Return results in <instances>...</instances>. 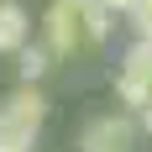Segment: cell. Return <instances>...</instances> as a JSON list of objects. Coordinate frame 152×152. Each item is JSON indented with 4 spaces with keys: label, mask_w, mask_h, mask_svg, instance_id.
I'll return each instance as SVG.
<instances>
[{
    "label": "cell",
    "mask_w": 152,
    "mask_h": 152,
    "mask_svg": "<svg viewBox=\"0 0 152 152\" xmlns=\"http://www.w3.org/2000/svg\"><path fill=\"white\" fill-rule=\"evenodd\" d=\"M31 147H37V131L0 110V152H31Z\"/></svg>",
    "instance_id": "obj_6"
},
{
    "label": "cell",
    "mask_w": 152,
    "mask_h": 152,
    "mask_svg": "<svg viewBox=\"0 0 152 152\" xmlns=\"http://www.w3.org/2000/svg\"><path fill=\"white\" fill-rule=\"evenodd\" d=\"M137 115H142V131H152V100H147V105L137 110Z\"/></svg>",
    "instance_id": "obj_10"
},
{
    "label": "cell",
    "mask_w": 152,
    "mask_h": 152,
    "mask_svg": "<svg viewBox=\"0 0 152 152\" xmlns=\"http://www.w3.org/2000/svg\"><path fill=\"white\" fill-rule=\"evenodd\" d=\"M100 5H105L110 16H126V11H131V5H137V0H100Z\"/></svg>",
    "instance_id": "obj_9"
},
{
    "label": "cell",
    "mask_w": 152,
    "mask_h": 152,
    "mask_svg": "<svg viewBox=\"0 0 152 152\" xmlns=\"http://www.w3.org/2000/svg\"><path fill=\"white\" fill-rule=\"evenodd\" d=\"M84 152H131L137 147V121L131 115H100L84 126Z\"/></svg>",
    "instance_id": "obj_3"
},
{
    "label": "cell",
    "mask_w": 152,
    "mask_h": 152,
    "mask_svg": "<svg viewBox=\"0 0 152 152\" xmlns=\"http://www.w3.org/2000/svg\"><path fill=\"white\" fill-rule=\"evenodd\" d=\"M126 16H131V26H137V37H142V42H152V0H137Z\"/></svg>",
    "instance_id": "obj_8"
},
{
    "label": "cell",
    "mask_w": 152,
    "mask_h": 152,
    "mask_svg": "<svg viewBox=\"0 0 152 152\" xmlns=\"http://www.w3.org/2000/svg\"><path fill=\"white\" fill-rule=\"evenodd\" d=\"M31 37V16L21 0H0V53H16V47H26Z\"/></svg>",
    "instance_id": "obj_4"
},
{
    "label": "cell",
    "mask_w": 152,
    "mask_h": 152,
    "mask_svg": "<svg viewBox=\"0 0 152 152\" xmlns=\"http://www.w3.org/2000/svg\"><path fill=\"white\" fill-rule=\"evenodd\" d=\"M110 21L115 16L100 5V0H53L47 5V53L53 58H74V53H84V47H100L110 37Z\"/></svg>",
    "instance_id": "obj_1"
},
{
    "label": "cell",
    "mask_w": 152,
    "mask_h": 152,
    "mask_svg": "<svg viewBox=\"0 0 152 152\" xmlns=\"http://www.w3.org/2000/svg\"><path fill=\"white\" fill-rule=\"evenodd\" d=\"M115 94H121L126 110H142L152 100V42H131L121 58V79H115Z\"/></svg>",
    "instance_id": "obj_2"
},
{
    "label": "cell",
    "mask_w": 152,
    "mask_h": 152,
    "mask_svg": "<svg viewBox=\"0 0 152 152\" xmlns=\"http://www.w3.org/2000/svg\"><path fill=\"white\" fill-rule=\"evenodd\" d=\"M5 115H16V121H26L31 131H37V126L47 121V94L37 89V84H21V89H11V100H5Z\"/></svg>",
    "instance_id": "obj_5"
},
{
    "label": "cell",
    "mask_w": 152,
    "mask_h": 152,
    "mask_svg": "<svg viewBox=\"0 0 152 152\" xmlns=\"http://www.w3.org/2000/svg\"><path fill=\"white\" fill-rule=\"evenodd\" d=\"M16 68H21V84H37L53 68V53L47 47H16Z\"/></svg>",
    "instance_id": "obj_7"
}]
</instances>
